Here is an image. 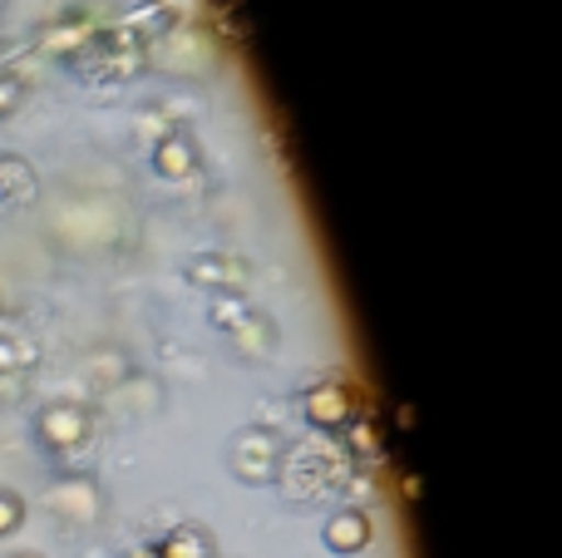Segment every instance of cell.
I'll return each instance as SVG.
<instances>
[{
	"label": "cell",
	"mask_w": 562,
	"mask_h": 558,
	"mask_svg": "<svg viewBox=\"0 0 562 558\" xmlns=\"http://www.w3.org/2000/svg\"><path fill=\"white\" fill-rule=\"evenodd\" d=\"M350 450L356 455H380V425L375 421H350Z\"/></svg>",
	"instance_id": "9"
},
{
	"label": "cell",
	"mask_w": 562,
	"mask_h": 558,
	"mask_svg": "<svg viewBox=\"0 0 562 558\" xmlns=\"http://www.w3.org/2000/svg\"><path fill=\"white\" fill-rule=\"evenodd\" d=\"M306 421L316 425V431H346L350 421H356V395H350V386L340 381H321L306 391Z\"/></svg>",
	"instance_id": "3"
},
{
	"label": "cell",
	"mask_w": 562,
	"mask_h": 558,
	"mask_svg": "<svg viewBox=\"0 0 562 558\" xmlns=\"http://www.w3.org/2000/svg\"><path fill=\"white\" fill-rule=\"evenodd\" d=\"M213 534H203L198 524H183V529H173L164 544H158V558H213Z\"/></svg>",
	"instance_id": "6"
},
{
	"label": "cell",
	"mask_w": 562,
	"mask_h": 558,
	"mask_svg": "<svg viewBox=\"0 0 562 558\" xmlns=\"http://www.w3.org/2000/svg\"><path fill=\"white\" fill-rule=\"evenodd\" d=\"M20 94H25V85H20V79L10 75V69H0V119H5L10 109L20 104Z\"/></svg>",
	"instance_id": "10"
},
{
	"label": "cell",
	"mask_w": 562,
	"mask_h": 558,
	"mask_svg": "<svg viewBox=\"0 0 562 558\" xmlns=\"http://www.w3.org/2000/svg\"><path fill=\"white\" fill-rule=\"evenodd\" d=\"M188 277H193V282H203V287H227V282H237V277H243V263H223V257H203V263H193V267H188Z\"/></svg>",
	"instance_id": "7"
},
{
	"label": "cell",
	"mask_w": 562,
	"mask_h": 558,
	"mask_svg": "<svg viewBox=\"0 0 562 558\" xmlns=\"http://www.w3.org/2000/svg\"><path fill=\"white\" fill-rule=\"evenodd\" d=\"M124 558H158V549H128Z\"/></svg>",
	"instance_id": "11"
},
{
	"label": "cell",
	"mask_w": 562,
	"mask_h": 558,
	"mask_svg": "<svg viewBox=\"0 0 562 558\" xmlns=\"http://www.w3.org/2000/svg\"><path fill=\"white\" fill-rule=\"evenodd\" d=\"M154 168L164 178H193L198 174V144L188 134H164L154 148Z\"/></svg>",
	"instance_id": "5"
},
{
	"label": "cell",
	"mask_w": 562,
	"mask_h": 558,
	"mask_svg": "<svg viewBox=\"0 0 562 558\" xmlns=\"http://www.w3.org/2000/svg\"><path fill=\"white\" fill-rule=\"evenodd\" d=\"M20 524H25V500H20L15 490H0V539L15 534Z\"/></svg>",
	"instance_id": "8"
},
{
	"label": "cell",
	"mask_w": 562,
	"mask_h": 558,
	"mask_svg": "<svg viewBox=\"0 0 562 558\" xmlns=\"http://www.w3.org/2000/svg\"><path fill=\"white\" fill-rule=\"evenodd\" d=\"M370 539H375V529H370V520L360 510L330 514V524H326V549L330 554H360Z\"/></svg>",
	"instance_id": "4"
},
{
	"label": "cell",
	"mask_w": 562,
	"mask_h": 558,
	"mask_svg": "<svg viewBox=\"0 0 562 558\" xmlns=\"http://www.w3.org/2000/svg\"><path fill=\"white\" fill-rule=\"evenodd\" d=\"M277 460H281V445L267 431H243L233 440V475L237 480L267 484L277 475Z\"/></svg>",
	"instance_id": "2"
},
{
	"label": "cell",
	"mask_w": 562,
	"mask_h": 558,
	"mask_svg": "<svg viewBox=\"0 0 562 558\" xmlns=\"http://www.w3.org/2000/svg\"><path fill=\"white\" fill-rule=\"evenodd\" d=\"M40 440H45V450L55 455H69L79 450V445L94 435V421H89L85 405H49V411H40Z\"/></svg>",
	"instance_id": "1"
},
{
	"label": "cell",
	"mask_w": 562,
	"mask_h": 558,
	"mask_svg": "<svg viewBox=\"0 0 562 558\" xmlns=\"http://www.w3.org/2000/svg\"><path fill=\"white\" fill-rule=\"evenodd\" d=\"M20 558H30V554H20Z\"/></svg>",
	"instance_id": "12"
}]
</instances>
